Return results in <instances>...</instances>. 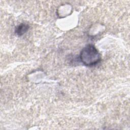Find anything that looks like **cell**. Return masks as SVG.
I'll use <instances>...</instances> for the list:
<instances>
[{
    "mask_svg": "<svg viewBox=\"0 0 130 130\" xmlns=\"http://www.w3.org/2000/svg\"><path fill=\"white\" fill-rule=\"evenodd\" d=\"M28 25L25 23H21L16 27L15 29V32L18 36H21L28 30Z\"/></svg>",
    "mask_w": 130,
    "mask_h": 130,
    "instance_id": "2",
    "label": "cell"
},
{
    "mask_svg": "<svg viewBox=\"0 0 130 130\" xmlns=\"http://www.w3.org/2000/svg\"><path fill=\"white\" fill-rule=\"evenodd\" d=\"M80 59L83 64L92 67L100 62L101 56L97 49L93 45L88 44L81 50Z\"/></svg>",
    "mask_w": 130,
    "mask_h": 130,
    "instance_id": "1",
    "label": "cell"
}]
</instances>
